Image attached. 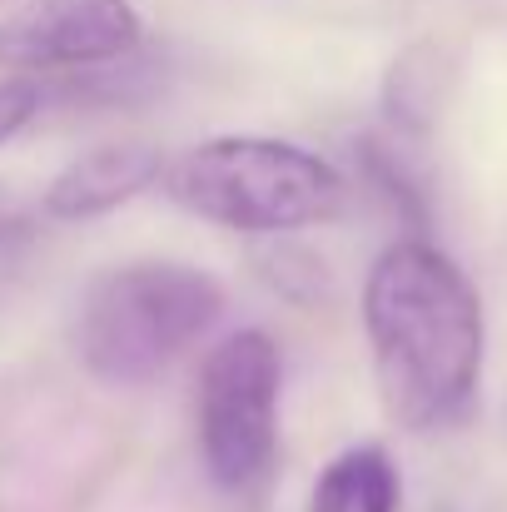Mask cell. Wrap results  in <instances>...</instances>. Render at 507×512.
Instances as JSON below:
<instances>
[{
	"mask_svg": "<svg viewBox=\"0 0 507 512\" xmlns=\"http://www.w3.org/2000/svg\"><path fill=\"white\" fill-rule=\"evenodd\" d=\"M135 0H30L0 25V70H90L140 50Z\"/></svg>",
	"mask_w": 507,
	"mask_h": 512,
	"instance_id": "5b68a950",
	"label": "cell"
},
{
	"mask_svg": "<svg viewBox=\"0 0 507 512\" xmlns=\"http://www.w3.org/2000/svg\"><path fill=\"white\" fill-rule=\"evenodd\" d=\"M224 314V289L194 264H125L80 304V363L115 388L160 378Z\"/></svg>",
	"mask_w": 507,
	"mask_h": 512,
	"instance_id": "3957f363",
	"label": "cell"
},
{
	"mask_svg": "<svg viewBox=\"0 0 507 512\" xmlns=\"http://www.w3.org/2000/svg\"><path fill=\"white\" fill-rule=\"evenodd\" d=\"M279 453V348L264 329H239L209 348L199 373V458L204 473L249 493Z\"/></svg>",
	"mask_w": 507,
	"mask_h": 512,
	"instance_id": "277c9868",
	"label": "cell"
},
{
	"mask_svg": "<svg viewBox=\"0 0 507 512\" xmlns=\"http://www.w3.org/2000/svg\"><path fill=\"white\" fill-rule=\"evenodd\" d=\"M363 334L393 423L413 433L453 428L483 383V299L433 244H388L363 279Z\"/></svg>",
	"mask_w": 507,
	"mask_h": 512,
	"instance_id": "6da1fadb",
	"label": "cell"
},
{
	"mask_svg": "<svg viewBox=\"0 0 507 512\" xmlns=\"http://www.w3.org/2000/svg\"><path fill=\"white\" fill-rule=\"evenodd\" d=\"M398 468L378 443L343 448L334 463L319 473L309 512H398Z\"/></svg>",
	"mask_w": 507,
	"mask_h": 512,
	"instance_id": "52a82bcc",
	"label": "cell"
},
{
	"mask_svg": "<svg viewBox=\"0 0 507 512\" xmlns=\"http://www.w3.org/2000/svg\"><path fill=\"white\" fill-rule=\"evenodd\" d=\"M160 184L179 209L234 234H294L329 224L348 194L324 155L269 135L204 140L165 165Z\"/></svg>",
	"mask_w": 507,
	"mask_h": 512,
	"instance_id": "7a4b0ae2",
	"label": "cell"
},
{
	"mask_svg": "<svg viewBox=\"0 0 507 512\" xmlns=\"http://www.w3.org/2000/svg\"><path fill=\"white\" fill-rule=\"evenodd\" d=\"M165 174V155L155 145H100L50 179L45 189V214L50 219H100L135 194H145Z\"/></svg>",
	"mask_w": 507,
	"mask_h": 512,
	"instance_id": "8992f818",
	"label": "cell"
},
{
	"mask_svg": "<svg viewBox=\"0 0 507 512\" xmlns=\"http://www.w3.org/2000/svg\"><path fill=\"white\" fill-rule=\"evenodd\" d=\"M40 110V85L30 75H10L0 80V145H10Z\"/></svg>",
	"mask_w": 507,
	"mask_h": 512,
	"instance_id": "ba28073f",
	"label": "cell"
}]
</instances>
